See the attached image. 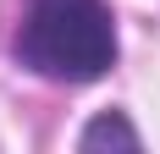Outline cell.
<instances>
[{
	"mask_svg": "<svg viewBox=\"0 0 160 154\" xmlns=\"http://www.w3.org/2000/svg\"><path fill=\"white\" fill-rule=\"evenodd\" d=\"M17 61L50 83H94L116 61L105 0H28L17 28Z\"/></svg>",
	"mask_w": 160,
	"mask_h": 154,
	"instance_id": "1",
	"label": "cell"
},
{
	"mask_svg": "<svg viewBox=\"0 0 160 154\" xmlns=\"http://www.w3.org/2000/svg\"><path fill=\"white\" fill-rule=\"evenodd\" d=\"M99 143H122V149H138V132H132L122 116H99V121L83 127V149H99Z\"/></svg>",
	"mask_w": 160,
	"mask_h": 154,
	"instance_id": "2",
	"label": "cell"
}]
</instances>
